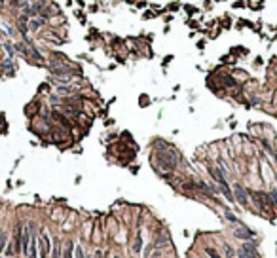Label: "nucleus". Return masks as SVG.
<instances>
[{
    "mask_svg": "<svg viewBox=\"0 0 277 258\" xmlns=\"http://www.w3.org/2000/svg\"><path fill=\"white\" fill-rule=\"evenodd\" d=\"M40 245H42V249H40V258H48V252H49V249H51V241H49V237H48V234L42 230V234H40Z\"/></svg>",
    "mask_w": 277,
    "mask_h": 258,
    "instance_id": "1",
    "label": "nucleus"
},
{
    "mask_svg": "<svg viewBox=\"0 0 277 258\" xmlns=\"http://www.w3.org/2000/svg\"><path fill=\"white\" fill-rule=\"evenodd\" d=\"M63 23H65V17H63V15H59V13L48 17V25H49V27H59V25H63Z\"/></svg>",
    "mask_w": 277,
    "mask_h": 258,
    "instance_id": "2",
    "label": "nucleus"
},
{
    "mask_svg": "<svg viewBox=\"0 0 277 258\" xmlns=\"http://www.w3.org/2000/svg\"><path fill=\"white\" fill-rule=\"evenodd\" d=\"M29 256L30 258H38V252H36V237H34V235H32L30 245H29Z\"/></svg>",
    "mask_w": 277,
    "mask_h": 258,
    "instance_id": "3",
    "label": "nucleus"
},
{
    "mask_svg": "<svg viewBox=\"0 0 277 258\" xmlns=\"http://www.w3.org/2000/svg\"><path fill=\"white\" fill-rule=\"evenodd\" d=\"M235 198H237V201H239L241 205L247 203V195H245V192H243V190H241L239 186H235Z\"/></svg>",
    "mask_w": 277,
    "mask_h": 258,
    "instance_id": "4",
    "label": "nucleus"
},
{
    "mask_svg": "<svg viewBox=\"0 0 277 258\" xmlns=\"http://www.w3.org/2000/svg\"><path fill=\"white\" fill-rule=\"evenodd\" d=\"M51 258H61V241L59 239L53 241V252H51Z\"/></svg>",
    "mask_w": 277,
    "mask_h": 258,
    "instance_id": "5",
    "label": "nucleus"
},
{
    "mask_svg": "<svg viewBox=\"0 0 277 258\" xmlns=\"http://www.w3.org/2000/svg\"><path fill=\"white\" fill-rule=\"evenodd\" d=\"M74 256L76 258H88V254L84 252V249H82L80 245H74Z\"/></svg>",
    "mask_w": 277,
    "mask_h": 258,
    "instance_id": "6",
    "label": "nucleus"
},
{
    "mask_svg": "<svg viewBox=\"0 0 277 258\" xmlns=\"http://www.w3.org/2000/svg\"><path fill=\"white\" fill-rule=\"evenodd\" d=\"M72 254H74V243H72V241H69V243H66V252H65V258H72Z\"/></svg>",
    "mask_w": 277,
    "mask_h": 258,
    "instance_id": "7",
    "label": "nucleus"
},
{
    "mask_svg": "<svg viewBox=\"0 0 277 258\" xmlns=\"http://www.w3.org/2000/svg\"><path fill=\"white\" fill-rule=\"evenodd\" d=\"M6 243H8V237H6V234H4V231H0V252L6 249Z\"/></svg>",
    "mask_w": 277,
    "mask_h": 258,
    "instance_id": "8",
    "label": "nucleus"
},
{
    "mask_svg": "<svg viewBox=\"0 0 277 258\" xmlns=\"http://www.w3.org/2000/svg\"><path fill=\"white\" fill-rule=\"evenodd\" d=\"M141 249H142V239H141V237H137L135 245H133V252H135V254H138V252H141Z\"/></svg>",
    "mask_w": 277,
    "mask_h": 258,
    "instance_id": "9",
    "label": "nucleus"
},
{
    "mask_svg": "<svg viewBox=\"0 0 277 258\" xmlns=\"http://www.w3.org/2000/svg\"><path fill=\"white\" fill-rule=\"evenodd\" d=\"M205 252L209 254V258H220V256H218V252L214 251V249H211V247H207V249H205Z\"/></svg>",
    "mask_w": 277,
    "mask_h": 258,
    "instance_id": "10",
    "label": "nucleus"
},
{
    "mask_svg": "<svg viewBox=\"0 0 277 258\" xmlns=\"http://www.w3.org/2000/svg\"><path fill=\"white\" fill-rule=\"evenodd\" d=\"M270 199H271V203L277 207V192H271V194H270Z\"/></svg>",
    "mask_w": 277,
    "mask_h": 258,
    "instance_id": "11",
    "label": "nucleus"
},
{
    "mask_svg": "<svg viewBox=\"0 0 277 258\" xmlns=\"http://www.w3.org/2000/svg\"><path fill=\"white\" fill-rule=\"evenodd\" d=\"M95 258H105V252H101V251H95Z\"/></svg>",
    "mask_w": 277,
    "mask_h": 258,
    "instance_id": "12",
    "label": "nucleus"
}]
</instances>
